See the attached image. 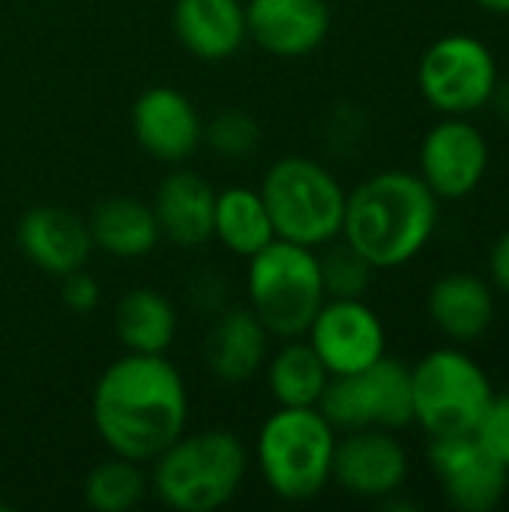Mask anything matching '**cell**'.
<instances>
[{"mask_svg": "<svg viewBox=\"0 0 509 512\" xmlns=\"http://www.w3.org/2000/svg\"><path fill=\"white\" fill-rule=\"evenodd\" d=\"M153 213L159 222V234L174 246L192 249L213 237V210H216V189L189 168L171 171L156 195Z\"/></svg>", "mask_w": 509, "mask_h": 512, "instance_id": "cell-18", "label": "cell"}, {"mask_svg": "<svg viewBox=\"0 0 509 512\" xmlns=\"http://www.w3.org/2000/svg\"><path fill=\"white\" fill-rule=\"evenodd\" d=\"M99 297H102V288L84 267L60 276V300H63V306L69 312L87 315V312H93L99 306Z\"/></svg>", "mask_w": 509, "mask_h": 512, "instance_id": "cell-29", "label": "cell"}, {"mask_svg": "<svg viewBox=\"0 0 509 512\" xmlns=\"http://www.w3.org/2000/svg\"><path fill=\"white\" fill-rule=\"evenodd\" d=\"M15 243L21 255L42 273L60 279L72 270H81L93 252L87 219L75 216L57 204L30 207L15 228Z\"/></svg>", "mask_w": 509, "mask_h": 512, "instance_id": "cell-15", "label": "cell"}, {"mask_svg": "<svg viewBox=\"0 0 509 512\" xmlns=\"http://www.w3.org/2000/svg\"><path fill=\"white\" fill-rule=\"evenodd\" d=\"M327 384L330 372L303 336L285 339L267 360V387L282 408H318Z\"/></svg>", "mask_w": 509, "mask_h": 512, "instance_id": "cell-24", "label": "cell"}, {"mask_svg": "<svg viewBox=\"0 0 509 512\" xmlns=\"http://www.w3.org/2000/svg\"><path fill=\"white\" fill-rule=\"evenodd\" d=\"M408 480V453L390 429H354L336 441L333 483L354 498L384 501Z\"/></svg>", "mask_w": 509, "mask_h": 512, "instance_id": "cell-13", "label": "cell"}, {"mask_svg": "<svg viewBox=\"0 0 509 512\" xmlns=\"http://www.w3.org/2000/svg\"><path fill=\"white\" fill-rule=\"evenodd\" d=\"M150 489V477L144 474L141 462L114 456L93 465L84 477V504L96 512H129L135 510Z\"/></svg>", "mask_w": 509, "mask_h": 512, "instance_id": "cell-25", "label": "cell"}, {"mask_svg": "<svg viewBox=\"0 0 509 512\" xmlns=\"http://www.w3.org/2000/svg\"><path fill=\"white\" fill-rule=\"evenodd\" d=\"M249 309L276 339L306 336L324 306V279L318 252L291 240H273L249 258Z\"/></svg>", "mask_w": 509, "mask_h": 512, "instance_id": "cell-6", "label": "cell"}, {"mask_svg": "<svg viewBox=\"0 0 509 512\" xmlns=\"http://www.w3.org/2000/svg\"><path fill=\"white\" fill-rule=\"evenodd\" d=\"M201 144H207L222 159H246L261 144V126L252 114L240 108H225L204 123Z\"/></svg>", "mask_w": 509, "mask_h": 512, "instance_id": "cell-27", "label": "cell"}, {"mask_svg": "<svg viewBox=\"0 0 509 512\" xmlns=\"http://www.w3.org/2000/svg\"><path fill=\"white\" fill-rule=\"evenodd\" d=\"M492 393L483 366L456 348L432 351L411 369L414 423H420L429 438L471 435Z\"/></svg>", "mask_w": 509, "mask_h": 512, "instance_id": "cell-7", "label": "cell"}, {"mask_svg": "<svg viewBox=\"0 0 509 512\" xmlns=\"http://www.w3.org/2000/svg\"><path fill=\"white\" fill-rule=\"evenodd\" d=\"M114 336L129 354H165L177 336V309L156 288H129L114 306Z\"/></svg>", "mask_w": 509, "mask_h": 512, "instance_id": "cell-22", "label": "cell"}, {"mask_svg": "<svg viewBox=\"0 0 509 512\" xmlns=\"http://www.w3.org/2000/svg\"><path fill=\"white\" fill-rule=\"evenodd\" d=\"M318 261L327 300H363L372 285L375 267L357 249L342 240L339 246H330V252L318 255Z\"/></svg>", "mask_w": 509, "mask_h": 512, "instance_id": "cell-26", "label": "cell"}, {"mask_svg": "<svg viewBox=\"0 0 509 512\" xmlns=\"http://www.w3.org/2000/svg\"><path fill=\"white\" fill-rule=\"evenodd\" d=\"M438 225V195L411 171H381L345 198L342 240L375 270L417 258Z\"/></svg>", "mask_w": 509, "mask_h": 512, "instance_id": "cell-2", "label": "cell"}, {"mask_svg": "<svg viewBox=\"0 0 509 512\" xmlns=\"http://www.w3.org/2000/svg\"><path fill=\"white\" fill-rule=\"evenodd\" d=\"M270 357V333L252 309H222L204 339V363L225 384L252 381Z\"/></svg>", "mask_w": 509, "mask_h": 512, "instance_id": "cell-17", "label": "cell"}, {"mask_svg": "<svg viewBox=\"0 0 509 512\" xmlns=\"http://www.w3.org/2000/svg\"><path fill=\"white\" fill-rule=\"evenodd\" d=\"M150 492L171 512L222 510L243 489L249 450L228 429L180 435L150 462Z\"/></svg>", "mask_w": 509, "mask_h": 512, "instance_id": "cell-3", "label": "cell"}, {"mask_svg": "<svg viewBox=\"0 0 509 512\" xmlns=\"http://www.w3.org/2000/svg\"><path fill=\"white\" fill-rule=\"evenodd\" d=\"M336 441V429L318 408L279 405L258 429L255 465L276 498L303 504L333 483Z\"/></svg>", "mask_w": 509, "mask_h": 512, "instance_id": "cell-4", "label": "cell"}, {"mask_svg": "<svg viewBox=\"0 0 509 512\" xmlns=\"http://www.w3.org/2000/svg\"><path fill=\"white\" fill-rule=\"evenodd\" d=\"M330 378L354 375L387 354V333L372 306L363 300H324L306 330Z\"/></svg>", "mask_w": 509, "mask_h": 512, "instance_id": "cell-10", "label": "cell"}, {"mask_svg": "<svg viewBox=\"0 0 509 512\" xmlns=\"http://www.w3.org/2000/svg\"><path fill=\"white\" fill-rule=\"evenodd\" d=\"M429 318L447 339L474 342L495 321V294L471 273H450L429 291Z\"/></svg>", "mask_w": 509, "mask_h": 512, "instance_id": "cell-21", "label": "cell"}, {"mask_svg": "<svg viewBox=\"0 0 509 512\" xmlns=\"http://www.w3.org/2000/svg\"><path fill=\"white\" fill-rule=\"evenodd\" d=\"M417 84L423 99L444 117H468L492 102L498 63L477 36L447 33L423 51Z\"/></svg>", "mask_w": 509, "mask_h": 512, "instance_id": "cell-9", "label": "cell"}, {"mask_svg": "<svg viewBox=\"0 0 509 512\" xmlns=\"http://www.w3.org/2000/svg\"><path fill=\"white\" fill-rule=\"evenodd\" d=\"M471 435L492 459H498L509 471V390L492 393V399Z\"/></svg>", "mask_w": 509, "mask_h": 512, "instance_id": "cell-28", "label": "cell"}, {"mask_svg": "<svg viewBox=\"0 0 509 512\" xmlns=\"http://www.w3.org/2000/svg\"><path fill=\"white\" fill-rule=\"evenodd\" d=\"M429 462L444 498L462 512H492L507 495L509 471L474 435L432 438Z\"/></svg>", "mask_w": 509, "mask_h": 512, "instance_id": "cell-11", "label": "cell"}, {"mask_svg": "<svg viewBox=\"0 0 509 512\" xmlns=\"http://www.w3.org/2000/svg\"><path fill=\"white\" fill-rule=\"evenodd\" d=\"M489 168V144L465 117H444L420 144V177L447 201L471 195Z\"/></svg>", "mask_w": 509, "mask_h": 512, "instance_id": "cell-12", "label": "cell"}, {"mask_svg": "<svg viewBox=\"0 0 509 512\" xmlns=\"http://www.w3.org/2000/svg\"><path fill=\"white\" fill-rule=\"evenodd\" d=\"M213 237L240 258H252L267 243L276 240L270 213L264 207V198L258 189L249 186H228L216 192V210H213Z\"/></svg>", "mask_w": 509, "mask_h": 512, "instance_id": "cell-23", "label": "cell"}, {"mask_svg": "<svg viewBox=\"0 0 509 512\" xmlns=\"http://www.w3.org/2000/svg\"><path fill=\"white\" fill-rule=\"evenodd\" d=\"M186 297H189V303L198 306L201 312L219 315V312L225 309V300H228V285H225V279H222L216 270H201V273L192 276Z\"/></svg>", "mask_w": 509, "mask_h": 512, "instance_id": "cell-30", "label": "cell"}, {"mask_svg": "<svg viewBox=\"0 0 509 512\" xmlns=\"http://www.w3.org/2000/svg\"><path fill=\"white\" fill-rule=\"evenodd\" d=\"M318 411L339 432L354 429H405L414 423L411 366L381 357L363 372L330 378Z\"/></svg>", "mask_w": 509, "mask_h": 512, "instance_id": "cell-8", "label": "cell"}, {"mask_svg": "<svg viewBox=\"0 0 509 512\" xmlns=\"http://www.w3.org/2000/svg\"><path fill=\"white\" fill-rule=\"evenodd\" d=\"M90 417L114 456L147 465L186 432V381L165 354L126 351L102 369L90 396Z\"/></svg>", "mask_w": 509, "mask_h": 512, "instance_id": "cell-1", "label": "cell"}, {"mask_svg": "<svg viewBox=\"0 0 509 512\" xmlns=\"http://www.w3.org/2000/svg\"><path fill=\"white\" fill-rule=\"evenodd\" d=\"M87 228H90L93 249L120 261H135L150 255L162 237L153 207L135 195L102 198L87 216Z\"/></svg>", "mask_w": 509, "mask_h": 512, "instance_id": "cell-20", "label": "cell"}, {"mask_svg": "<svg viewBox=\"0 0 509 512\" xmlns=\"http://www.w3.org/2000/svg\"><path fill=\"white\" fill-rule=\"evenodd\" d=\"M492 102H495V111L501 114V120L509 126V81H498V87L492 93Z\"/></svg>", "mask_w": 509, "mask_h": 512, "instance_id": "cell-32", "label": "cell"}, {"mask_svg": "<svg viewBox=\"0 0 509 512\" xmlns=\"http://www.w3.org/2000/svg\"><path fill=\"white\" fill-rule=\"evenodd\" d=\"M132 132L147 156L165 165H180L201 147L204 120L186 93L156 84L135 99Z\"/></svg>", "mask_w": 509, "mask_h": 512, "instance_id": "cell-14", "label": "cell"}, {"mask_svg": "<svg viewBox=\"0 0 509 512\" xmlns=\"http://www.w3.org/2000/svg\"><path fill=\"white\" fill-rule=\"evenodd\" d=\"M258 192L279 240L318 249L342 234L348 192L321 162L282 156L267 168Z\"/></svg>", "mask_w": 509, "mask_h": 512, "instance_id": "cell-5", "label": "cell"}, {"mask_svg": "<svg viewBox=\"0 0 509 512\" xmlns=\"http://www.w3.org/2000/svg\"><path fill=\"white\" fill-rule=\"evenodd\" d=\"M489 270H492V279L501 291L509 294V228L498 237V243L492 246V255H489Z\"/></svg>", "mask_w": 509, "mask_h": 512, "instance_id": "cell-31", "label": "cell"}, {"mask_svg": "<svg viewBox=\"0 0 509 512\" xmlns=\"http://www.w3.org/2000/svg\"><path fill=\"white\" fill-rule=\"evenodd\" d=\"M171 21L180 45L198 60H225L249 39L243 0H177Z\"/></svg>", "mask_w": 509, "mask_h": 512, "instance_id": "cell-19", "label": "cell"}, {"mask_svg": "<svg viewBox=\"0 0 509 512\" xmlns=\"http://www.w3.org/2000/svg\"><path fill=\"white\" fill-rule=\"evenodd\" d=\"M330 33L327 0H246V36L273 57H306Z\"/></svg>", "mask_w": 509, "mask_h": 512, "instance_id": "cell-16", "label": "cell"}, {"mask_svg": "<svg viewBox=\"0 0 509 512\" xmlns=\"http://www.w3.org/2000/svg\"><path fill=\"white\" fill-rule=\"evenodd\" d=\"M474 3L492 15H509V0H474Z\"/></svg>", "mask_w": 509, "mask_h": 512, "instance_id": "cell-33", "label": "cell"}]
</instances>
